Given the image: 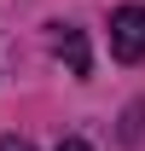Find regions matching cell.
Listing matches in <instances>:
<instances>
[{"label": "cell", "mask_w": 145, "mask_h": 151, "mask_svg": "<svg viewBox=\"0 0 145 151\" xmlns=\"http://www.w3.org/2000/svg\"><path fill=\"white\" fill-rule=\"evenodd\" d=\"M52 151H93V145H87V139H81V134H64V139H58Z\"/></svg>", "instance_id": "4"}, {"label": "cell", "mask_w": 145, "mask_h": 151, "mask_svg": "<svg viewBox=\"0 0 145 151\" xmlns=\"http://www.w3.org/2000/svg\"><path fill=\"white\" fill-rule=\"evenodd\" d=\"M110 58H122V64L145 58V6H116L110 12Z\"/></svg>", "instance_id": "1"}, {"label": "cell", "mask_w": 145, "mask_h": 151, "mask_svg": "<svg viewBox=\"0 0 145 151\" xmlns=\"http://www.w3.org/2000/svg\"><path fill=\"white\" fill-rule=\"evenodd\" d=\"M52 47H58V58L70 64V76H93V52H87V35H81L75 23H58V29H52Z\"/></svg>", "instance_id": "2"}, {"label": "cell", "mask_w": 145, "mask_h": 151, "mask_svg": "<svg viewBox=\"0 0 145 151\" xmlns=\"http://www.w3.org/2000/svg\"><path fill=\"white\" fill-rule=\"evenodd\" d=\"M0 151H35V145H29L23 134H0Z\"/></svg>", "instance_id": "3"}]
</instances>
